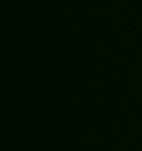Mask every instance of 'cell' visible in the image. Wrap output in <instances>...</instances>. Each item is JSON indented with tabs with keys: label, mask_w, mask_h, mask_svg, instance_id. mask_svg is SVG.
I'll return each instance as SVG.
<instances>
[{
	"label": "cell",
	"mask_w": 142,
	"mask_h": 151,
	"mask_svg": "<svg viewBox=\"0 0 142 151\" xmlns=\"http://www.w3.org/2000/svg\"><path fill=\"white\" fill-rule=\"evenodd\" d=\"M6 151H15V150H6Z\"/></svg>",
	"instance_id": "obj_1"
}]
</instances>
